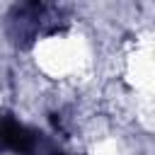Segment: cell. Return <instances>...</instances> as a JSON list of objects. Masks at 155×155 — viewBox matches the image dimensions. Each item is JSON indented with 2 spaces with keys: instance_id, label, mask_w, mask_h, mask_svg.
I'll list each match as a JSON object with an SVG mask.
<instances>
[{
  "instance_id": "cell-2",
  "label": "cell",
  "mask_w": 155,
  "mask_h": 155,
  "mask_svg": "<svg viewBox=\"0 0 155 155\" xmlns=\"http://www.w3.org/2000/svg\"><path fill=\"white\" fill-rule=\"evenodd\" d=\"M0 153L15 155H63L61 145L44 131L19 121L15 114L0 109Z\"/></svg>"
},
{
  "instance_id": "cell-1",
  "label": "cell",
  "mask_w": 155,
  "mask_h": 155,
  "mask_svg": "<svg viewBox=\"0 0 155 155\" xmlns=\"http://www.w3.org/2000/svg\"><path fill=\"white\" fill-rule=\"evenodd\" d=\"M65 27L68 12L61 5L48 2H22L15 5L5 17V34L17 48H29L41 36H51Z\"/></svg>"
}]
</instances>
